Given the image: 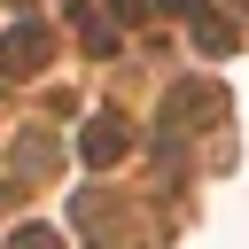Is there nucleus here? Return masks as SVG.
<instances>
[{
  "label": "nucleus",
  "instance_id": "f257e3e1",
  "mask_svg": "<svg viewBox=\"0 0 249 249\" xmlns=\"http://www.w3.org/2000/svg\"><path fill=\"white\" fill-rule=\"evenodd\" d=\"M39 47H47V39H39L31 23H23V31H8V70H31V54H39Z\"/></svg>",
  "mask_w": 249,
  "mask_h": 249
},
{
  "label": "nucleus",
  "instance_id": "f03ea898",
  "mask_svg": "<svg viewBox=\"0 0 249 249\" xmlns=\"http://www.w3.org/2000/svg\"><path fill=\"white\" fill-rule=\"evenodd\" d=\"M86 156L109 163V156H117V124H93V132H86Z\"/></svg>",
  "mask_w": 249,
  "mask_h": 249
},
{
  "label": "nucleus",
  "instance_id": "7ed1b4c3",
  "mask_svg": "<svg viewBox=\"0 0 249 249\" xmlns=\"http://www.w3.org/2000/svg\"><path fill=\"white\" fill-rule=\"evenodd\" d=\"M171 8H195V0H171Z\"/></svg>",
  "mask_w": 249,
  "mask_h": 249
}]
</instances>
